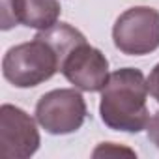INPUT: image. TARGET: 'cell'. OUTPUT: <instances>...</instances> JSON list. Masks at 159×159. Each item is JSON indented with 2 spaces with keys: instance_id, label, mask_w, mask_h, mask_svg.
<instances>
[{
  "instance_id": "obj_7",
  "label": "cell",
  "mask_w": 159,
  "mask_h": 159,
  "mask_svg": "<svg viewBox=\"0 0 159 159\" xmlns=\"http://www.w3.org/2000/svg\"><path fill=\"white\" fill-rule=\"evenodd\" d=\"M62 8L58 0H2L0 28L10 30L25 25L36 30H47L58 23Z\"/></svg>"
},
{
  "instance_id": "obj_3",
  "label": "cell",
  "mask_w": 159,
  "mask_h": 159,
  "mask_svg": "<svg viewBox=\"0 0 159 159\" xmlns=\"http://www.w3.org/2000/svg\"><path fill=\"white\" fill-rule=\"evenodd\" d=\"M114 47L127 56H144L159 49V11L150 6L125 10L112 26Z\"/></svg>"
},
{
  "instance_id": "obj_4",
  "label": "cell",
  "mask_w": 159,
  "mask_h": 159,
  "mask_svg": "<svg viewBox=\"0 0 159 159\" xmlns=\"http://www.w3.org/2000/svg\"><path fill=\"white\" fill-rule=\"evenodd\" d=\"M86 114V101L75 88L51 90L36 103V120L49 135H69L79 131Z\"/></svg>"
},
{
  "instance_id": "obj_5",
  "label": "cell",
  "mask_w": 159,
  "mask_h": 159,
  "mask_svg": "<svg viewBox=\"0 0 159 159\" xmlns=\"http://www.w3.org/2000/svg\"><path fill=\"white\" fill-rule=\"evenodd\" d=\"M39 131L34 118L10 103L0 107V155L6 159H28L39 148Z\"/></svg>"
},
{
  "instance_id": "obj_8",
  "label": "cell",
  "mask_w": 159,
  "mask_h": 159,
  "mask_svg": "<svg viewBox=\"0 0 159 159\" xmlns=\"http://www.w3.org/2000/svg\"><path fill=\"white\" fill-rule=\"evenodd\" d=\"M131 155V157H137V153L133 152V150H129V148H124V146H118L116 142H103V144H99L94 152H92V155L94 157H101V155H105V157H109V155Z\"/></svg>"
},
{
  "instance_id": "obj_2",
  "label": "cell",
  "mask_w": 159,
  "mask_h": 159,
  "mask_svg": "<svg viewBox=\"0 0 159 159\" xmlns=\"http://www.w3.org/2000/svg\"><path fill=\"white\" fill-rule=\"evenodd\" d=\"M62 69V62L56 51L36 34L32 41L19 43L2 58L4 79L15 88H34Z\"/></svg>"
},
{
  "instance_id": "obj_6",
  "label": "cell",
  "mask_w": 159,
  "mask_h": 159,
  "mask_svg": "<svg viewBox=\"0 0 159 159\" xmlns=\"http://www.w3.org/2000/svg\"><path fill=\"white\" fill-rule=\"evenodd\" d=\"M60 73L83 92H101L111 75L107 56L99 49L88 45V41L77 45L67 54Z\"/></svg>"
},
{
  "instance_id": "obj_1",
  "label": "cell",
  "mask_w": 159,
  "mask_h": 159,
  "mask_svg": "<svg viewBox=\"0 0 159 159\" xmlns=\"http://www.w3.org/2000/svg\"><path fill=\"white\" fill-rule=\"evenodd\" d=\"M146 77L137 67H122L109 75L101 90L99 116L101 122L122 133H140L150 122Z\"/></svg>"
},
{
  "instance_id": "obj_9",
  "label": "cell",
  "mask_w": 159,
  "mask_h": 159,
  "mask_svg": "<svg viewBox=\"0 0 159 159\" xmlns=\"http://www.w3.org/2000/svg\"><path fill=\"white\" fill-rule=\"evenodd\" d=\"M146 83H148L150 96L159 103V64L153 66V69L150 71V75H148V79H146Z\"/></svg>"
},
{
  "instance_id": "obj_10",
  "label": "cell",
  "mask_w": 159,
  "mask_h": 159,
  "mask_svg": "<svg viewBox=\"0 0 159 159\" xmlns=\"http://www.w3.org/2000/svg\"><path fill=\"white\" fill-rule=\"evenodd\" d=\"M146 133H148V139L159 148V111L150 116V122L146 125Z\"/></svg>"
}]
</instances>
